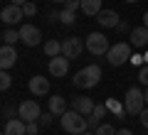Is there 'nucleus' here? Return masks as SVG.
I'll use <instances>...</instances> for the list:
<instances>
[{"label":"nucleus","instance_id":"obj_1","mask_svg":"<svg viewBox=\"0 0 148 135\" xmlns=\"http://www.w3.org/2000/svg\"><path fill=\"white\" fill-rule=\"evenodd\" d=\"M59 120H62V128L67 130V133H72V135H82V133H86L89 130V123H86V115H82V113H77V111H67L64 115H59Z\"/></svg>","mask_w":148,"mask_h":135},{"label":"nucleus","instance_id":"obj_2","mask_svg":"<svg viewBox=\"0 0 148 135\" xmlns=\"http://www.w3.org/2000/svg\"><path fill=\"white\" fill-rule=\"evenodd\" d=\"M99 81H101V66H96V64H89V66L79 69L74 74V86L77 88H94Z\"/></svg>","mask_w":148,"mask_h":135},{"label":"nucleus","instance_id":"obj_3","mask_svg":"<svg viewBox=\"0 0 148 135\" xmlns=\"http://www.w3.org/2000/svg\"><path fill=\"white\" fill-rule=\"evenodd\" d=\"M123 108H126L128 115H141V111L146 108V91L141 88H128L126 96H123Z\"/></svg>","mask_w":148,"mask_h":135},{"label":"nucleus","instance_id":"obj_4","mask_svg":"<svg viewBox=\"0 0 148 135\" xmlns=\"http://www.w3.org/2000/svg\"><path fill=\"white\" fill-rule=\"evenodd\" d=\"M106 62H109L111 66H121V64L131 62V44H128V42H116V44L106 52Z\"/></svg>","mask_w":148,"mask_h":135},{"label":"nucleus","instance_id":"obj_5","mask_svg":"<svg viewBox=\"0 0 148 135\" xmlns=\"http://www.w3.org/2000/svg\"><path fill=\"white\" fill-rule=\"evenodd\" d=\"M84 44H86V49H89L94 57H101V54L106 57V52L111 49V44H109V39H106V35H101V32H91V35L84 39Z\"/></svg>","mask_w":148,"mask_h":135},{"label":"nucleus","instance_id":"obj_6","mask_svg":"<svg viewBox=\"0 0 148 135\" xmlns=\"http://www.w3.org/2000/svg\"><path fill=\"white\" fill-rule=\"evenodd\" d=\"M17 115H20L25 123H32V120H40V115H42V111H40V103L37 101H22L20 108H17Z\"/></svg>","mask_w":148,"mask_h":135},{"label":"nucleus","instance_id":"obj_7","mask_svg":"<svg viewBox=\"0 0 148 135\" xmlns=\"http://www.w3.org/2000/svg\"><path fill=\"white\" fill-rule=\"evenodd\" d=\"M0 20L5 22V25H17L20 20H25V10H22V5L10 3V5H5L0 10Z\"/></svg>","mask_w":148,"mask_h":135},{"label":"nucleus","instance_id":"obj_8","mask_svg":"<svg viewBox=\"0 0 148 135\" xmlns=\"http://www.w3.org/2000/svg\"><path fill=\"white\" fill-rule=\"evenodd\" d=\"M42 39V32L37 30L35 25H22L20 27V42H25L27 47H37Z\"/></svg>","mask_w":148,"mask_h":135},{"label":"nucleus","instance_id":"obj_9","mask_svg":"<svg viewBox=\"0 0 148 135\" xmlns=\"http://www.w3.org/2000/svg\"><path fill=\"white\" fill-rule=\"evenodd\" d=\"M49 74H52L54 79H62L69 74V59L64 57V54H59V57H52L49 59Z\"/></svg>","mask_w":148,"mask_h":135},{"label":"nucleus","instance_id":"obj_10","mask_svg":"<svg viewBox=\"0 0 148 135\" xmlns=\"http://www.w3.org/2000/svg\"><path fill=\"white\" fill-rule=\"evenodd\" d=\"M84 47H86V44H84L82 39H77V37H69V39L62 42V54H64L67 59H77V57L82 54V49H84Z\"/></svg>","mask_w":148,"mask_h":135},{"label":"nucleus","instance_id":"obj_11","mask_svg":"<svg viewBox=\"0 0 148 135\" xmlns=\"http://www.w3.org/2000/svg\"><path fill=\"white\" fill-rule=\"evenodd\" d=\"M17 62V52L12 44H3V49H0V66H3V71H8L10 66H15Z\"/></svg>","mask_w":148,"mask_h":135},{"label":"nucleus","instance_id":"obj_12","mask_svg":"<svg viewBox=\"0 0 148 135\" xmlns=\"http://www.w3.org/2000/svg\"><path fill=\"white\" fill-rule=\"evenodd\" d=\"M27 86H30V91L35 96H47L49 94V79H45V76H32Z\"/></svg>","mask_w":148,"mask_h":135},{"label":"nucleus","instance_id":"obj_13","mask_svg":"<svg viewBox=\"0 0 148 135\" xmlns=\"http://www.w3.org/2000/svg\"><path fill=\"white\" fill-rule=\"evenodd\" d=\"M96 22H99L101 27H119V25H121L116 10H101L99 15H96Z\"/></svg>","mask_w":148,"mask_h":135},{"label":"nucleus","instance_id":"obj_14","mask_svg":"<svg viewBox=\"0 0 148 135\" xmlns=\"http://www.w3.org/2000/svg\"><path fill=\"white\" fill-rule=\"evenodd\" d=\"M5 135H27V123L22 118H10L5 123Z\"/></svg>","mask_w":148,"mask_h":135},{"label":"nucleus","instance_id":"obj_15","mask_svg":"<svg viewBox=\"0 0 148 135\" xmlns=\"http://www.w3.org/2000/svg\"><path fill=\"white\" fill-rule=\"evenodd\" d=\"M74 111L82 115H91V111H94V101L86 98V96H82V98H74Z\"/></svg>","mask_w":148,"mask_h":135},{"label":"nucleus","instance_id":"obj_16","mask_svg":"<svg viewBox=\"0 0 148 135\" xmlns=\"http://www.w3.org/2000/svg\"><path fill=\"white\" fill-rule=\"evenodd\" d=\"M131 44L133 47H146L148 44V27H136L131 32Z\"/></svg>","mask_w":148,"mask_h":135},{"label":"nucleus","instance_id":"obj_17","mask_svg":"<svg viewBox=\"0 0 148 135\" xmlns=\"http://www.w3.org/2000/svg\"><path fill=\"white\" fill-rule=\"evenodd\" d=\"M101 10H104V7H101V0H82V12H84V15L96 17Z\"/></svg>","mask_w":148,"mask_h":135},{"label":"nucleus","instance_id":"obj_18","mask_svg":"<svg viewBox=\"0 0 148 135\" xmlns=\"http://www.w3.org/2000/svg\"><path fill=\"white\" fill-rule=\"evenodd\" d=\"M49 111H52L54 115H64L67 113V101H64L62 96H52V98H49Z\"/></svg>","mask_w":148,"mask_h":135},{"label":"nucleus","instance_id":"obj_19","mask_svg":"<svg viewBox=\"0 0 148 135\" xmlns=\"http://www.w3.org/2000/svg\"><path fill=\"white\" fill-rule=\"evenodd\" d=\"M45 54H47L49 59H52V57H59V54H62V42H57V39H49L47 44H45Z\"/></svg>","mask_w":148,"mask_h":135},{"label":"nucleus","instance_id":"obj_20","mask_svg":"<svg viewBox=\"0 0 148 135\" xmlns=\"http://www.w3.org/2000/svg\"><path fill=\"white\" fill-rule=\"evenodd\" d=\"M15 42H20V30H5L3 32V44H12L15 47Z\"/></svg>","mask_w":148,"mask_h":135},{"label":"nucleus","instance_id":"obj_21","mask_svg":"<svg viewBox=\"0 0 148 135\" xmlns=\"http://www.w3.org/2000/svg\"><path fill=\"white\" fill-rule=\"evenodd\" d=\"M74 20H77V12H72V10H59V22H64V25H74Z\"/></svg>","mask_w":148,"mask_h":135},{"label":"nucleus","instance_id":"obj_22","mask_svg":"<svg viewBox=\"0 0 148 135\" xmlns=\"http://www.w3.org/2000/svg\"><path fill=\"white\" fill-rule=\"evenodd\" d=\"M106 108H109V111H114V113H116L119 118H123V115H126V108H123V106H119L114 98H109V101H106Z\"/></svg>","mask_w":148,"mask_h":135},{"label":"nucleus","instance_id":"obj_23","mask_svg":"<svg viewBox=\"0 0 148 135\" xmlns=\"http://www.w3.org/2000/svg\"><path fill=\"white\" fill-rule=\"evenodd\" d=\"M10 86H12V76H10L8 71H3V74H0V88H3V91H8Z\"/></svg>","mask_w":148,"mask_h":135},{"label":"nucleus","instance_id":"obj_24","mask_svg":"<svg viewBox=\"0 0 148 135\" xmlns=\"http://www.w3.org/2000/svg\"><path fill=\"white\" fill-rule=\"evenodd\" d=\"M96 135H116V130H114V125H106V123H101L99 128L94 130Z\"/></svg>","mask_w":148,"mask_h":135},{"label":"nucleus","instance_id":"obj_25","mask_svg":"<svg viewBox=\"0 0 148 135\" xmlns=\"http://www.w3.org/2000/svg\"><path fill=\"white\" fill-rule=\"evenodd\" d=\"M62 5H64V10H72V12H77V10H82V0H64Z\"/></svg>","mask_w":148,"mask_h":135},{"label":"nucleus","instance_id":"obj_26","mask_svg":"<svg viewBox=\"0 0 148 135\" xmlns=\"http://www.w3.org/2000/svg\"><path fill=\"white\" fill-rule=\"evenodd\" d=\"M22 10H25V17H32V15H35V12H37V5H35V3H30V0H27L25 5H22Z\"/></svg>","mask_w":148,"mask_h":135},{"label":"nucleus","instance_id":"obj_27","mask_svg":"<svg viewBox=\"0 0 148 135\" xmlns=\"http://www.w3.org/2000/svg\"><path fill=\"white\" fill-rule=\"evenodd\" d=\"M138 81H141L143 86H148V64L141 66V71H138Z\"/></svg>","mask_w":148,"mask_h":135},{"label":"nucleus","instance_id":"obj_28","mask_svg":"<svg viewBox=\"0 0 148 135\" xmlns=\"http://www.w3.org/2000/svg\"><path fill=\"white\" fill-rule=\"evenodd\" d=\"M52 118H54L52 111H49V113H42V115H40V125H49V123H52Z\"/></svg>","mask_w":148,"mask_h":135},{"label":"nucleus","instance_id":"obj_29","mask_svg":"<svg viewBox=\"0 0 148 135\" xmlns=\"http://www.w3.org/2000/svg\"><path fill=\"white\" fill-rule=\"evenodd\" d=\"M138 120H141V125H143V128L148 130V106H146V108L141 111V115H138Z\"/></svg>","mask_w":148,"mask_h":135},{"label":"nucleus","instance_id":"obj_30","mask_svg":"<svg viewBox=\"0 0 148 135\" xmlns=\"http://www.w3.org/2000/svg\"><path fill=\"white\" fill-rule=\"evenodd\" d=\"M37 130H40V125H37V120H32V123H27V135H37Z\"/></svg>","mask_w":148,"mask_h":135},{"label":"nucleus","instance_id":"obj_31","mask_svg":"<svg viewBox=\"0 0 148 135\" xmlns=\"http://www.w3.org/2000/svg\"><path fill=\"white\" fill-rule=\"evenodd\" d=\"M143 62V57H138V54H133V57H131V64H141Z\"/></svg>","mask_w":148,"mask_h":135},{"label":"nucleus","instance_id":"obj_32","mask_svg":"<svg viewBox=\"0 0 148 135\" xmlns=\"http://www.w3.org/2000/svg\"><path fill=\"white\" fill-rule=\"evenodd\" d=\"M116 135H133V133L128 128H121V130H116Z\"/></svg>","mask_w":148,"mask_h":135},{"label":"nucleus","instance_id":"obj_33","mask_svg":"<svg viewBox=\"0 0 148 135\" xmlns=\"http://www.w3.org/2000/svg\"><path fill=\"white\" fill-rule=\"evenodd\" d=\"M143 27H148V12L143 15Z\"/></svg>","mask_w":148,"mask_h":135},{"label":"nucleus","instance_id":"obj_34","mask_svg":"<svg viewBox=\"0 0 148 135\" xmlns=\"http://www.w3.org/2000/svg\"><path fill=\"white\" fill-rule=\"evenodd\" d=\"M12 3H15V5H25L27 0H12Z\"/></svg>","mask_w":148,"mask_h":135},{"label":"nucleus","instance_id":"obj_35","mask_svg":"<svg viewBox=\"0 0 148 135\" xmlns=\"http://www.w3.org/2000/svg\"><path fill=\"white\" fill-rule=\"evenodd\" d=\"M143 64H148V54H146V57H143Z\"/></svg>","mask_w":148,"mask_h":135},{"label":"nucleus","instance_id":"obj_36","mask_svg":"<svg viewBox=\"0 0 148 135\" xmlns=\"http://www.w3.org/2000/svg\"><path fill=\"white\" fill-rule=\"evenodd\" d=\"M82 135H96V133H82Z\"/></svg>","mask_w":148,"mask_h":135},{"label":"nucleus","instance_id":"obj_37","mask_svg":"<svg viewBox=\"0 0 148 135\" xmlns=\"http://www.w3.org/2000/svg\"><path fill=\"white\" fill-rule=\"evenodd\" d=\"M146 106H148V91H146Z\"/></svg>","mask_w":148,"mask_h":135},{"label":"nucleus","instance_id":"obj_38","mask_svg":"<svg viewBox=\"0 0 148 135\" xmlns=\"http://www.w3.org/2000/svg\"><path fill=\"white\" fill-rule=\"evenodd\" d=\"M126 3H138V0H126Z\"/></svg>","mask_w":148,"mask_h":135},{"label":"nucleus","instance_id":"obj_39","mask_svg":"<svg viewBox=\"0 0 148 135\" xmlns=\"http://www.w3.org/2000/svg\"><path fill=\"white\" fill-rule=\"evenodd\" d=\"M54 3H64V0H54Z\"/></svg>","mask_w":148,"mask_h":135}]
</instances>
